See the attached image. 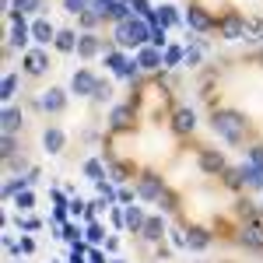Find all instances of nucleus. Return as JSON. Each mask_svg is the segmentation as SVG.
<instances>
[{"mask_svg": "<svg viewBox=\"0 0 263 263\" xmlns=\"http://www.w3.org/2000/svg\"><path fill=\"white\" fill-rule=\"evenodd\" d=\"M147 39H151V28H147L144 18H126L116 25V42L120 46H144Z\"/></svg>", "mask_w": 263, "mask_h": 263, "instance_id": "nucleus-1", "label": "nucleus"}, {"mask_svg": "<svg viewBox=\"0 0 263 263\" xmlns=\"http://www.w3.org/2000/svg\"><path fill=\"white\" fill-rule=\"evenodd\" d=\"M214 130H218L228 144H239L242 134H246V123H242V116H235V112H214Z\"/></svg>", "mask_w": 263, "mask_h": 263, "instance_id": "nucleus-2", "label": "nucleus"}, {"mask_svg": "<svg viewBox=\"0 0 263 263\" xmlns=\"http://www.w3.org/2000/svg\"><path fill=\"white\" fill-rule=\"evenodd\" d=\"M95 14L112 21H126L130 18V4L126 0H95Z\"/></svg>", "mask_w": 263, "mask_h": 263, "instance_id": "nucleus-3", "label": "nucleus"}, {"mask_svg": "<svg viewBox=\"0 0 263 263\" xmlns=\"http://www.w3.org/2000/svg\"><path fill=\"white\" fill-rule=\"evenodd\" d=\"M70 88H74V95H95L99 81L91 78V70H78V74H74V81H70Z\"/></svg>", "mask_w": 263, "mask_h": 263, "instance_id": "nucleus-4", "label": "nucleus"}, {"mask_svg": "<svg viewBox=\"0 0 263 263\" xmlns=\"http://www.w3.org/2000/svg\"><path fill=\"white\" fill-rule=\"evenodd\" d=\"M32 35V28L21 21V14H11V46H25Z\"/></svg>", "mask_w": 263, "mask_h": 263, "instance_id": "nucleus-5", "label": "nucleus"}, {"mask_svg": "<svg viewBox=\"0 0 263 263\" xmlns=\"http://www.w3.org/2000/svg\"><path fill=\"white\" fill-rule=\"evenodd\" d=\"M162 53H158V49H151V46H144L141 53H137V67H144V70H158V67H162Z\"/></svg>", "mask_w": 263, "mask_h": 263, "instance_id": "nucleus-6", "label": "nucleus"}, {"mask_svg": "<svg viewBox=\"0 0 263 263\" xmlns=\"http://www.w3.org/2000/svg\"><path fill=\"white\" fill-rule=\"evenodd\" d=\"M63 105H67V99H63L60 88H49V91L42 95V109H46V112H60Z\"/></svg>", "mask_w": 263, "mask_h": 263, "instance_id": "nucleus-7", "label": "nucleus"}, {"mask_svg": "<svg viewBox=\"0 0 263 263\" xmlns=\"http://www.w3.org/2000/svg\"><path fill=\"white\" fill-rule=\"evenodd\" d=\"M137 193H141L144 200H162V182L155 179V176H147V179H141V190Z\"/></svg>", "mask_w": 263, "mask_h": 263, "instance_id": "nucleus-8", "label": "nucleus"}, {"mask_svg": "<svg viewBox=\"0 0 263 263\" xmlns=\"http://www.w3.org/2000/svg\"><path fill=\"white\" fill-rule=\"evenodd\" d=\"M242 32H246V25H242L239 14L224 18V25H221V35H224V39H242Z\"/></svg>", "mask_w": 263, "mask_h": 263, "instance_id": "nucleus-9", "label": "nucleus"}, {"mask_svg": "<svg viewBox=\"0 0 263 263\" xmlns=\"http://www.w3.org/2000/svg\"><path fill=\"white\" fill-rule=\"evenodd\" d=\"M32 35H35V42H49V39H57L60 32H57V28H53L46 18H39L35 25H32Z\"/></svg>", "mask_w": 263, "mask_h": 263, "instance_id": "nucleus-10", "label": "nucleus"}, {"mask_svg": "<svg viewBox=\"0 0 263 263\" xmlns=\"http://www.w3.org/2000/svg\"><path fill=\"white\" fill-rule=\"evenodd\" d=\"M242 242L249 246V249H263V224H246Z\"/></svg>", "mask_w": 263, "mask_h": 263, "instance_id": "nucleus-11", "label": "nucleus"}, {"mask_svg": "<svg viewBox=\"0 0 263 263\" xmlns=\"http://www.w3.org/2000/svg\"><path fill=\"white\" fill-rule=\"evenodd\" d=\"M0 123H4V134L11 137V134L21 126V109H11V105H7V109H4V116H0Z\"/></svg>", "mask_w": 263, "mask_h": 263, "instance_id": "nucleus-12", "label": "nucleus"}, {"mask_svg": "<svg viewBox=\"0 0 263 263\" xmlns=\"http://www.w3.org/2000/svg\"><path fill=\"white\" fill-rule=\"evenodd\" d=\"M123 224H126V228H134V232H144V214H141V207H126V211H123Z\"/></svg>", "mask_w": 263, "mask_h": 263, "instance_id": "nucleus-13", "label": "nucleus"}, {"mask_svg": "<svg viewBox=\"0 0 263 263\" xmlns=\"http://www.w3.org/2000/svg\"><path fill=\"white\" fill-rule=\"evenodd\" d=\"M42 144H46V151H49V155H57V151L63 147V134L53 126V130H46V134H42Z\"/></svg>", "mask_w": 263, "mask_h": 263, "instance_id": "nucleus-14", "label": "nucleus"}, {"mask_svg": "<svg viewBox=\"0 0 263 263\" xmlns=\"http://www.w3.org/2000/svg\"><path fill=\"white\" fill-rule=\"evenodd\" d=\"M193 126H197L193 109H179V112H176V130H179V134H186V130H193Z\"/></svg>", "mask_w": 263, "mask_h": 263, "instance_id": "nucleus-15", "label": "nucleus"}, {"mask_svg": "<svg viewBox=\"0 0 263 263\" xmlns=\"http://www.w3.org/2000/svg\"><path fill=\"white\" fill-rule=\"evenodd\" d=\"M46 67H49V63H46L42 53H28V57H25V70H28V74H42Z\"/></svg>", "mask_w": 263, "mask_h": 263, "instance_id": "nucleus-16", "label": "nucleus"}, {"mask_svg": "<svg viewBox=\"0 0 263 263\" xmlns=\"http://www.w3.org/2000/svg\"><path fill=\"white\" fill-rule=\"evenodd\" d=\"M99 49H102V46H99L95 35H81V39H78V53H81V57H95Z\"/></svg>", "mask_w": 263, "mask_h": 263, "instance_id": "nucleus-17", "label": "nucleus"}, {"mask_svg": "<svg viewBox=\"0 0 263 263\" xmlns=\"http://www.w3.org/2000/svg\"><path fill=\"white\" fill-rule=\"evenodd\" d=\"M162 232H165L162 218H151V221L144 224V239H147V242H158V239H162Z\"/></svg>", "mask_w": 263, "mask_h": 263, "instance_id": "nucleus-18", "label": "nucleus"}, {"mask_svg": "<svg viewBox=\"0 0 263 263\" xmlns=\"http://www.w3.org/2000/svg\"><path fill=\"white\" fill-rule=\"evenodd\" d=\"M130 120H134V112H130L126 105H120V109H112V126H116V130H123V126H130Z\"/></svg>", "mask_w": 263, "mask_h": 263, "instance_id": "nucleus-19", "label": "nucleus"}, {"mask_svg": "<svg viewBox=\"0 0 263 263\" xmlns=\"http://www.w3.org/2000/svg\"><path fill=\"white\" fill-rule=\"evenodd\" d=\"M158 25H179V14H176V7H172V4L158 7Z\"/></svg>", "mask_w": 263, "mask_h": 263, "instance_id": "nucleus-20", "label": "nucleus"}, {"mask_svg": "<svg viewBox=\"0 0 263 263\" xmlns=\"http://www.w3.org/2000/svg\"><path fill=\"white\" fill-rule=\"evenodd\" d=\"M63 7L70 14H88V7H95V0H63Z\"/></svg>", "mask_w": 263, "mask_h": 263, "instance_id": "nucleus-21", "label": "nucleus"}, {"mask_svg": "<svg viewBox=\"0 0 263 263\" xmlns=\"http://www.w3.org/2000/svg\"><path fill=\"white\" fill-rule=\"evenodd\" d=\"M242 179L249 182V186H256V190H263V172H260V168L246 165V168H242Z\"/></svg>", "mask_w": 263, "mask_h": 263, "instance_id": "nucleus-22", "label": "nucleus"}, {"mask_svg": "<svg viewBox=\"0 0 263 263\" xmlns=\"http://www.w3.org/2000/svg\"><path fill=\"white\" fill-rule=\"evenodd\" d=\"M57 49H63V53L78 49V39H74V32H60V35H57Z\"/></svg>", "mask_w": 263, "mask_h": 263, "instance_id": "nucleus-23", "label": "nucleus"}, {"mask_svg": "<svg viewBox=\"0 0 263 263\" xmlns=\"http://www.w3.org/2000/svg\"><path fill=\"white\" fill-rule=\"evenodd\" d=\"M207 242H211V239H207V232H200V228H197V232H190V239H186L190 249H207Z\"/></svg>", "mask_w": 263, "mask_h": 263, "instance_id": "nucleus-24", "label": "nucleus"}, {"mask_svg": "<svg viewBox=\"0 0 263 263\" xmlns=\"http://www.w3.org/2000/svg\"><path fill=\"white\" fill-rule=\"evenodd\" d=\"M190 25H193V28H211V18H207V14H203L200 7H193V11H190Z\"/></svg>", "mask_w": 263, "mask_h": 263, "instance_id": "nucleus-25", "label": "nucleus"}, {"mask_svg": "<svg viewBox=\"0 0 263 263\" xmlns=\"http://www.w3.org/2000/svg\"><path fill=\"white\" fill-rule=\"evenodd\" d=\"M14 88H18V78H14V74H7V78H4V84H0V99H4V102L14 99Z\"/></svg>", "mask_w": 263, "mask_h": 263, "instance_id": "nucleus-26", "label": "nucleus"}, {"mask_svg": "<svg viewBox=\"0 0 263 263\" xmlns=\"http://www.w3.org/2000/svg\"><path fill=\"white\" fill-rule=\"evenodd\" d=\"M42 0H14V14H28V11H39Z\"/></svg>", "mask_w": 263, "mask_h": 263, "instance_id": "nucleus-27", "label": "nucleus"}, {"mask_svg": "<svg viewBox=\"0 0 263 263\" xmlns=\"http://www.w3.org/2000/svg\"><path fill=\"white\" fill-rule=\"evenodd\" d=\"M105 63H109V67H112V70H120V74H123V70H126V67H130V63L123 60L120 53H109V57H105Z\"/></svg>", "mask_w": 263, "mask_h": 263, "instance_id": "nucleus-28", "label": "nucleus"}, {"mask_svg": "<svg viewBox=\"0 0 263 263\" xmlns=\"http://www.w3.org/2000/svg\"><path fill=\"white\" fill-rule=\"evenodd\" d=\"M130 11H137V18H151V14H155V11L147 7V0H134V4H130Z\"/></svg>", "mask_w": 263, "mask_h": 263, "instance_id": "nucleus-29", "label": "nucleus"}, {"mask_svg": "<svg viewBox=\"0 0 263 263\" xmlns=\"http://www.w3.org/2000/svg\"><path fill=\"white\" fill-rule=\"evenodd\" d=\"M179 60H182V49H176V46H172V49H165V67H176Z\"/></svg>", "mask_w": 263, "mask_h": 263, "instance_id": "nucleus-30", "label": "nucleus"}, {"mask_svg": "<svg viewBox=\"0 0 263 263\" xmlns=\"http://www.w3.org/2000/svg\"><path fill=\"white\" fill-rule=\"evenodd\" d=\"M84 176H91L95 182H102V165L99 162H88V165H84Z\"/></svg>", "mask_w": 263, "mask_h": 263, "instance_id": "nucleus-31", "label": "nucleus"}, {"mask_svg": "<svg viewBox=\"0 0 263 263\" xmlns=\"http://www.w3.org/2000/svg\"><path fill=\"white\" fill-rule=\"evenodd\" d=\"M249 165L263 172V147H253V151H249Z\"/></svg>", "mask_w": 263, "mask_h": 263, "instance_id": "nucleus-32", "label": "nucleus"}, {"mask_svg": "<svg viewBox=\"0 0 263 263\" xmlns=\"http://www.w3.org/2000/svg\"><path fill=\"white\" fill-rule=\"evenodd\" d=\"M203 168H221V155H203Z\"/></svg>", "mask_w": 263, "mask_h": 263, "instance_id": "nucleus-33", "label": "nucleus"}, {"mask_svg": "<svg viewBox=\"0 0 263 263\" xmlns=\"http://www.w3.org/2000/svg\"><path fill=\"white\" fill-rule=\"evenodd\" d=\"M109 95H112V88H109V84H102V81H99V88H95V99H99V102H105V99H109Z\"/></svg>", "mask_w": 263, "mask_h": 263, "instance_id": "nucleus-34", "label": "nucleus"}, {"mask_svg": "<svg viewBox=\"0 0 263 263\" xmlns=\"http://www.w3.org/2000/svg\"><path fill=\"white\" fill-rule=\"evenodd\" d=\"M32 203H35V200H32V193H28V190H25V193H18V207H21V211H28Z\"/></svg>", "mask_w": 263, "mask_h": 263, "instance_id": "nucleus-35", "label": "nucleus"}, {"mask_svg": "<svg viewBox=\"0 0 263 263\" xmlns=\"http://www.w3.org/2000/svg\"><path fill=\"white\" fill-rule=\"evenodd\" d=\"M88 239H91V242H102V228H99V224L88 228Z\"/></svg>", "mask_w": 263, "mask_h": 263, "instance_id": "nucleus-36", "label": "nucleus"}, {"mask_svg": "<svg viewBox=\"0 0 263 263\" xmlns=\"http://www.w3.org/2000/svg\"><path fill=\"white\" fill-rule=\"evenodd\" d=\"M11 155H14V141H11V137H4V158H11Z\"/></svg>", "mask_w": 263, "mask_h": 263, "instance_id": "nucleus-37", "label": "nucleus"}, {"mask_svg": "<svg viewBox=\"0 0 263 263\" xmlns=\"http://www.w3.org/2000/svg\"><path fill=\"white\" fill-rule=\"evenodd\" d=\"M32 249H35V242H32V239H21V246H18V253H32Z\"/></svg>", "mask_w": 263, "mask_h": 263, "instance_id": "nucleus-38", "label": "nucleus"}, {"mask_svg": "<svg viewBox=\"0 0 263 263\" xmlns=\"http://www.w3.org/2000/svg\"><path fill=\"white\" fill-rule=\"evenodd\" d=\"M81 21H84V28H91V25L99 21V14H81Z\"/></svg>", "mask_w": 263, "mask_h": 263, "instance_id": "nucleus-39", "label": "nucleus"}, {"mask_svg": "<svg viewBox=\"0 0 263 263\" xmlns=\"http://www.w3.org/2000/svg\"><path fill=\"white\" fill-rule=\"evenodd\" d=\"M112 263H123V260H112Z\"/></svg>", "mask_w": 263, "mask_h": 263, "instance_id": "nucleus-40", "label": "nucleus"}]
</instances>
